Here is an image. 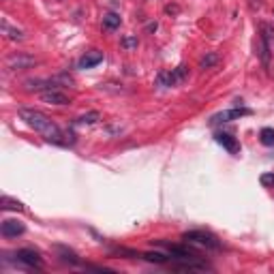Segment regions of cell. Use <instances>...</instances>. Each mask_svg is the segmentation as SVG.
<instances>
[{
    "mask_svg": "<svg viewBox=\"0 0 274 274\" xmlns=\"http://www.w3.org/2000/svg\"><path fill=\"white\" fill-rule=\"evenodd\" d=\"M19 118L26 122L30 128H35L37 133H41L43 137L47 139V142H54V144H64V135L62 131L58 128V125L52 120L50 116H45L43 111L39 110H19Z\"/></svg>",
    "mask_w": 274,
    "mask_h": 274,
    "instance_id": "1",
    "label": "cell"
},
{
    "mask_svg": "<svg viewBox=\"0 0 274 274\" xmlns=\"http://www.w3.org/2000/svg\"><path fill=\"white\" fill-rule=\"evenodd\" d=\"M182 238H184L186 242H195V244L206 246V249H212V251L221 249V242H219V240L214 238L212 234H208V232H186Z\"/></svg>",
    "mask_w": 274,
    "mask_h": 274,
    "instance_id": "2",
    "label": "cell"
},
{
    "mask_svg": "<svg viewBox=\"0 0 274 274\" xmlns=\"http://www.w3.org/2000/svg\"><path fill=\"white\" fill-rule=\"evenodd\" d=\"M4 64H7V69H11V71H24V69L35 67L37 60L32 56H28V54L18 52V54H11V56H7Z\"/></svg>",
    "mask_w": 274,
    "mask_h": 274,
    "instance_id": "3",
    "label": "cell"
},
{
    "mask_svg": "<svg viewBox=\"0 0 274 274\" xmlns=\"http://www.w3.org/2000/svg\"><path fill=\"white\" fill-rule=\"evenodd\" d=\"M253 111L246 110V107H236V110H225V111H219L210 118V125H221V122H229V120H240L242 116H251Z\"/></svg>",
    "mask_w": 274,
    "mask_h": 274,
    "instance_id": "4",
    "label": "cell"
},
{
    "mask_svg": "<svg viewBox=\"0 0 274 274\" xmlns=\"http://www.w3.org/2000/svg\"><path fill=\"white\" fill-rule=\"evenodd\" d=\"M19 264L28 266V268H43V257L39 255V251H32V249H19L15 253Z\"/></svg>",
    "mask_w": 274,
    "mask_h": 274,
    "instance_id": "5",
    "label": "cell"
},
{
    "mask_svg": "<svg viewBox=\"0 0 274 274\" xmlns=\"http://www.w3.org/2000/svg\"><path fill=\"white\" fill-rule=\"evenodd\" d=\"M24 232H26V225L15 221V219H7V221H2V225H0V234L4 238H18Z\"/></svg>",
    "mask_w": 274,
    "mask_h": 274,
    "instance_id": "6",
    "label": "cell"
},
{
    "mask_svg": "<svg viewBox=\"0 0 274 274\" xmlns=\"http://www.w3.org/2000/svg\"><path fill=\"white\" fill-rule=\"evenodd\" d=\"M41 101H43V103H50V105H69V103H71V101H69V96L64 92H60V90H56V88L41 92Z\"/></svg>",
    "mask_w": 274,
    "mask_h": 274,
    "instance_id": "7",
    "label": "cell"
},
{
    "mask_svg": "<svg viewBox=\"0 0 274 274\" xmlns=\"http://www.w3.org/2000/svg\"><path fill=\"white\" fill-rule=\"evenodd\" d=\"M214 137H217V142L221 144V146H223L225 150H229L232 154H238V152H240V144H238V139L232 137L229 133H217Z\"/></svg>",
    "mask_w": 274,
    "mask_h": 274,
    "instance_id": "8",
    "label": "cell"
},
{
    "mask_svg": "<svg viewBox=\"0 0 274 274\" xmlns=\"http://www.w3.org/2000/svg\"><path fill=\"white\" fill-rule=\"evenodd\" d=\"M255 52H257V56H259V60L264 67H268L270 64V43H268L264 37H257V43H255Z\"/></svg>",
    "mask_w": 274,
    "mask_h": 274,
    "instance_id": "9",
    "label": "cell"
},
{
    "mask_svg": "<svg viewBox=\"0 0 274 274\" xmlns=\"http://www.w3.org/2000/svg\"><path fill=\"white\" fill-rule=\"evenodd\" d=\"M101 60H103V54L101 52H86L84 56H82V60H79V69H92L96 67Z\"/></svg>",
    "mask_w": 274,
    "mask_h": 274,
    "instance_id": "10",
    "label": "cell"
},
{
    "mask_svg": "<svg viewBox=\"0 0 274 274\" xmlns=\"http://www.w3.org/2000/svg\"><path fill=\"white\" fill-rule=\"evenodd\" d=\"M0 26H2V32L9 37L11 41H21V39H24V32H21V30H18V28H11L7 19H2V21H0Z\"/></svg>",
    "mask_w": 274,
    "mask_h": 274,
    "instance_id": "11",
    "label": "cell"
},
{
    "mask_svg": "<svg viewBox=\"0 0 274 274\" xmlns=\"http://www.w3.org/2000/svg\"><path fill=\"white\" fill-rule=\"evenodd\" d=\"M0 208L2 210H18V212H21L24 210V206H21L19 201H15V200H11V197H0Z\"/></svg>",
    "mask_w": 274,
    "mask_h": 274,
    "instance_id": "12",
    "label": "cell"
},
{
    "mask_svg": "<svg viewBox=\"0 0 274 274\" xmlns=\"http://www.w3.org/2000/svg\"><path fill=\"white\" fill-rule=\"evenodd\" d=\"M120 15H116V13H105L103 15V26L107 30H116L118 26H120Z\"/></svg>",
    "mask_w": 274,
    "mask_h": 274,
    "instance_id": "13",
    "label": "cell"
},
{
    "mask_svg": "<svg viewBox=\"0 0 274 274\" xmlns=\"http://www.w3.org/2000/svg\"><path fill=\"white\" fill-rule=\"evenodd\" d=\"M56 251L60 253L62 261H69V264H79V259H77V255H75V251H71V249H64V246H58Z\"/></svg>",
    "mask_w": 274,
    "mask_h": 274,
    "instance_id": "14",
    "label": "cell"
},
{
    "mask_svg": "<svg viewBox=\"0 0 274 274\" xmlns=\"http://www.w3.org/2000/svg\"><path fill=\"white\" fill-rule=\"evenodd\" d=\"M176 82H180L178 75H176V71L174 73H159V84L161 86H174Z\"/></svg>",
    "mask_w": 274,
    "mask_h": 274,
    "instance_id": "15",
    "label": "cell"
},
{
    "mask_svg": "<svg viewBox=\"0 0 274 274\" xmlns=\"http://www.w3.org/2000/svg\"><path fill=\"white\" fill-rule=\"evenodd\" d=\"M259 139L264 146H274V128H261Z\"/></svg>",
    "mask_w": 274,
    "mask_h": 274,
    "instance_id": "16",
    "label": "cell"
},
{
    "mask_svg": "<svg viewBox=\"0 0 274 274\" xmlns=\"http://www.w3.org/2000/svg\"><path fill=\"white\" fill-rule=\"evenodd\" d=\"M99 118H101L99 111H88V114H84L82 118H77V125H94Z\"/></svg>",
    "mask_w": 274,
    "mask_h": 274,
    "instance_id": "17",
    "label": "cell"
},
{
    "mask_svg": "<svg viewBox=\"0 0 274 274\" xmlns=\"http://www.w3.org/2000/svg\"><path fill=\"white\" fill-rule=\"evenodd\" d=\"M217 62H219V56H217V54H208L206 58H201L200 67H201V69H210V67H214Z\"/></svg>",
    "mask_w": 274,
    "mask_h": 274,
    "instance_id": "18",
    "label": "cell"
},
{
    "mask_svg": "<svg viewBox=\"0 0 274 274\" xmlns=\"http://www.w3.org/2000/svg\"><path fill=\"white\" fill-rule=\"evenodd\" d=\"M144 259L154 261V264H165V261H167V257H165L163 253H144Z\"/></svg>",
    "mask_w": 274,
    "mask_h": 274,
    "instance_id": "19",
    "label": "cell"
},
{
    "mask_svg": "<svg viewBox=\"0 0 274 274\" xmlns=\"http://www.w3.org/2000/svg\"><path fill=\"white\" fill-rule=\"evenodd\" d=\"M259 28H261V37H264V39H266L268 43H270V41L274 39V30H272V26H270V24H261Z\"/></svg>",
    "mask_w": 274,
    "mask_h": 274,
    "instance_id": "20",
    "label": "cell"
},
{
    "mask_svg": "<svg viewBox=\"0 0 274 274\" xmlns=\"http://www.w3.org/2000/svg\"><path fill=\"white\" fill-rule=\"evenodd\" d=\"M122 47H127V50L137 47V37H125V39H122Z\"/></svg>",
    "mask_w": 274,
    "mask_h": 274,
    "instance_id": "21",
    "label": "cell"
},
{
    "mask_svg": "<svg viewBox=\"0 0 274 274\" xmlns=\"http://www.w3.org/2000/svg\"><path fill=\"white\" fill-rule=\"evenodd\" d=\"M259 182H261L264 186H274V174H261Z\"/></svg>",
    "mask_w": 274,
    "mask_h": 274,
    "instance_id": "22",
    "label": "cell"
},
{
    "mask_svg": "<svg viewBox=\"0 0 274 274\" xmlns=\"http://www.w3.org/2000/svg\"><path fill=\"white\" fill-rule=\"evenodd\" d=\"M165 11H167V13H178V7H171V4H169V7L165 9Z\"/></svg>",
    "mask_w": 274,
    "mask_h": 274,
    "instance_id": "23",
    "label": "cell"
}]
</instances>
